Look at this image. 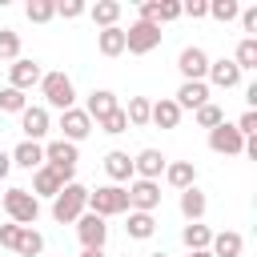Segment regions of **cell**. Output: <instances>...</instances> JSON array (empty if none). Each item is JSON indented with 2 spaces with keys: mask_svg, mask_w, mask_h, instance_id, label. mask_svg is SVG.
I'll use <instances>...</instances> for the list:
<instances>
[{
  "mask_svg": "<svg viewBox=\"0 0 257 257\" xmlns=\"http://www.w3.org/2000/svg\"><path fill=\"white\" fill-rule=\"evenodd\" d=\"M80 213H88V189L76 185V181H68V185L52 197V217H56L60 225H76Z\"/></svg>",
  "mask_w": 257,
  "mask_h": 257,
  "instance_id": "6da1fadb",
  "label": "cell"
},
{
  "mask_svg": "<svg viewBox=\"0 0 257 257\" xmlns=\"http://www.w3.org/2000/svg\"><path fill=\"white\" fill-rule=\"evenodd\" d=\"M88 213H96V217H120V213H128V193H124V185L88 189Z\"/></svg>",
  "mask_w": 257,
  "mask_h": 257,
  "instance_id": "7a4b0ae2",
  "label": "cell"
},
{
  "mask_svg": "<svg viewBox=\"0 0 257 257\" xmlns=\"http://www.w3.org/2000/svg\"><path fill=\"white\" fill-rule=\"evenodd\" d=\"M4 213H8V221L12 225H36V217H40V201L28 193V189H4Z\"/></svg>",
  "mask_w": 257,
  "mask_h": 257,
  "instance_id": "3957f363",
  "label": "cell"
},
{
  "mask_svg": "<svg viewBox=\"0 0 257 257\" xmlns=\"http://www.w3.org/2000/svg\"><path fill=\"white\" fill-rule=\"evenodd\" d=\"M40 92L52 108H76V88H72V76L68 72H44L40 76Z\"/></svg>",
  "mask_w": 257,
  "mask_h": 257,
  "instance_id": "277c9868",
  "label": "cell"
},
{
  "mask_svg": "<svg viewBox=\"0 0 257 257\" xmlns=\"http://www.w3.org/2000/svg\"><path fill=\"white\" fill-rule=\"evenodd\" d=\"M76 161H80V153H76V145H68V141H60V137L44 145V165H48V169H52V173H56V177H60L64 185L72 181V173H76Z\"/></svg>",
  "mask_w": 257,
  "mask_h": 257,
  "instance_id": "5b68a950",
  "label": "cell"
},
{
  "mask_svg": "<svg viewBox=\"0 0 257 257\" xmlns=\"http://www.w3.org/2000/svg\"><path fill=\"white\" fill-rule=\"evenodd\" d=\"M153 48H161V28H157V24L137 20V24L124 28V52H133V56H149Z\"/></svg>",
  "mask_w": 257,
  "mask_h": 257,
  "instance_id": "8992f818",
  "label": "cell"
},
{
  "mask_svg": "<svg viewBox=\"0 0 257 257\" xmlns=\"http://www.w3.org/2000/svg\"><path fill=\"white\" fill-rule=\"evenodd\" d=\"M128 213H153L157 205H161V185L157 181H128Z\"/></svg>",
  "mask_w": 257,
  "mask_h": 257,
  "instance_id": "52a82bcc",
  "label": "cell"
},
{
  "mask_svg": "<svg viewBox=\"0 0 257 257\" xmlns=\"http://www.w3.org/2000/svg\"><path fill=\"white\" fill-rule=\"evenodd\" d=\"M209 149L221 153V157H241V153H245V137H241L229 120H221L217 128H209Z\"/></svg>",
  "mask_w": 257,
  "mask_h": 257,
  "instance_id": "ba28073f",
  "label": "cell"
},
{
  "mask_svg": "<svg viewBox=\"0 0 257 257\" xmlns=\"http://www.w3.org/2000/svg\"><path fill=\"white\" fill-rule=\"evenodd\" d=\"M76 237H80L84 249H104V241H108V225H104V217H96V213H80V217H76Z\"/></svg>",
  "mask_w": 257,
  "mask_h": 257,
  "instance_id": "9c48e42d",
  "label": "cell"
},
{
  "mask_svg": "<svg viewBox=\"0 0 257 257\" xmlns=\"http://www.w3.org/2000/svg\"><path fill=\"white\" fill-rule=\"evenodd\" d=\"M20 128H24V141H44L48 137V128H52V116H48V108L44 104H28L24 112H20Z\"/></svg>",
  "mask_w": 257,
  "mask_h": 257,
  "instance_id": "30bf717a",
  "label": "cell"
},
{
  "mask_svg": "<svg viewBox=\"0 0 257 257\" xmlns=\"http://www.w3.org/2000/svg\"><path fill=\"white\" fill-rule=\"evenodd\" d=\"M40 76H44L40 60H28V56H20V60H12V68H8V88H20V92H28L32 84H40Z\"/></svg>",
  "mask_w": 257,
  "mask_h": 257,
  "instance_id": "8fae6325",
  "label": "cell"
},
{
  "mask_svg": "<svg viewBox=\"0 0 257 257\" xmlns=\"http://www.w3.org/2000/svg\"><path fill=\"white\" fill-rule=\"evenodd\" d=\"M60 141H68V145H80L88 133H92V120H88V112L84 108H64L60 112Z\"/></svg>",
  "mask_w": 257,
  "mask_h": 257,
  "instance_id": "7c38bea8",
  "label": "cell"
},
{
  "mask_svg": "<svg viewBox=\"0 0 257 257\" xmlns=\"http://www.w3.org/2000/svg\"><path fill=\"white\" fill-rule=\"evenodd\" d=\"M165 153L161 149H141L137 157H133V177H141V181H161L165 177Z\"/></svg>",
  "mask_w": 257,
  "mask_h": 257,
  "instance_id": "4fadbf2b",
  "label": "cell"
},
{
  "mask_svg": "<svg viewBox=\"0 0 257 257\" xmlns=\"http://www.w3.org/2000/svg\"><path fill=\"white\" fill-rule=\"evenodd\" d=\"M177 68H181V76H185V80H205V72H209V52H205V48H197V44H189V48H181Z\"/></svg>",
  "mask_w": 257,
  "mask_h": 257,
  "instance_id": "5bb4252c",
  "label": "cell"
},
{
  "mask_svg": "<svg viewBox=\"0 0 257 257\" xmlns=\"http://www.w3.org/2000/svg\"><path fill=\"white\" fill-rule=\"evenodd\" d=\"M173 100H177V108H181V112H185V108H193V112H197L201 104H209V84H205V80H181V88H177V96H173Z\"/></svg>",
  "mask_w": 257,
  "mask_h": 257,
  "instance_id": "9a60e30c",
  "label": "cell"
},
{
  "mask_svg": "<svg viewBox=\"0 0 257 257\" xmlns=\"http://www.w3.org/2000/svg\"><path fill=\"white\" fill-rule=\"evenodd\" d=\"M120 104H116V92H108V88H92L88 92V104H84V112H88V120H104L108 112H116Z\"/></svg>",
  "mask_w": 257,
  "mask_h": 257,
  "instance_id": "2e32d148",
  "label": "cell"
},
{
  "mask_svg": "<svg viewBox=\"0 0 257 257\" xmlns=\"http://www.w3.org/2000/svg\"><path fill=\"white\" fill-rule=\"evenodd\" d=\"M8 157H12V165H16V169L36 173V169L44 165V145H36V141H20V145H16Z\"/></svg>",
  "mask_w": 257,
  "mask_h": 257,
  "instance_id": "e0dca14e",
  "label": "cell"
},
{
  "mask_svg": "<svg viewBox=\"0 0 257 257\" xmlns=\"http://www.w3.org/2000/svg\"><path fill=\"white\" fill-rule=\"evenodd\" d=\"M205 76H209L217 88H237V84H241V68H237L233 60H225V56H221V60H209V72H205Z\"/></svg>",
  "mask_w": 257,
  "mask_h": 257,
  "instance_id": "ac0fdd59",
  "label": "cell"
},
{
  "mask_svg": "<svg viewBox=\"0 0 257 257\" xmlns=\"http://www.w3.org/2000/svg\"><path fill=\"white\" fill-rule=\"evenodd\" d=\"M149 120H153L157 128H177V124H181V108H177V100H173V96H161V100H153V108H149Z\"/></svg>",
  "mask_w": 257,
  "mask_h": 257,
  "instance_id": "d6986e66",
  "label": "cell"
},
{
  "mask_svg": "<svg viewBox=\"0 0 257 257\" xmlns=\"http://www.w3.org/2000/svg\"><path fill=\"white\" fill-rule=\"evenodd\" d=\"M104 173L112 177V185H124V181H133V157H128V153H120V149L104 153Z\"/></svg>",
  "mask_w": 257,
  "mask_h": 257,
  "instance_id": "ffe728a7",
  "label": "cell"
},
{
  "mask_svg": "<svg viewBox=\"0 0 257 257\" xmlns=\"http://www.w3.org/2000/svg\"><path fill=\"white\" fill-rule=\"evenodd\" d=\"M165 181L185 193V189L197 185V165H193V161H173V165H165Z\"/></svg>",
  "mask_w": 257,
  "mask_h": 257,
  "instance_id": "44dd1931",
  "label": "cell"
},
{
  "mask_svg": "<svg viewBox=\"0 0 257 257\" xmlns=\"http://www.w3.org/2000/svg\"><path fill=\"white\" fill-rule=\"evenodd\" d=\"M60 189H64V181H60V177H56L48 165H40V169L32 173V189H28V193H32L36 201H40V197H56Z\"/></svg>",
  "mask_w": 257,
  "mask_h": 257,
  "instance_id": "7402d4cb",
  "label": "cell"
},
{
  "mask_svg": "<svg viewBox=\"0 0 257 257\" xmlns=\"http://www.w3.org/2000/svg\"><path fill=\"white\" fill-rule=\"evenodd\" d=\"M241 249H245V237L233 233V229L213 233V241H209V253H213V257H241Z\"/></svg>",
  "mask_w": 257,
  "mask_h": 257,
  "instance_id": "603a6c76",
  "label": "cell"
},
{
  "mask_svg": "<svg viewBox=\"0 0 257 257\" xmlns=\"http://www.w3.org/2000/svg\"><path fill=\"white\" fill-rule=\"evenodd\" d=\"M205 209H209V201H205V193H201L197 185L181 193V217H185L189 225H193V221H201V217H205Z\"/></svg>",
  "mask_w": 257,
  "mask_h": 257,
  "instance_id": "cb8c5ba5",
  "label": "cell"
},
{
  "mask_svg": "<svg viewBox=\"0 0 257 257\" xmlns=\"http://www.w3.org/2000/svg\"><path fill=\"white\" fill-rule=\"evenodd\" d=\"M181 241H185V249H189V253H201V249H209L213 229H209V225H201V221H193V225H185V229H181Z\"/></svg>",
  "mask_w": 257,
  "mask_h": 257,
  "instance_id": "d4e9b609",
  "label": "cell"
},
{
  "mask_svg": "<svg viewBox=\"0 0 257 257\" xmlns=\"http://www.w3.org/2000/svg\"><path fill=\"white\" fill-rule=\"evenodd\" d=\"M88 16H92L96 28H116V20H120V4H116V0H96V4L88 8Z\"/></svg>",
  "mask_w": 257,
  "mask_h": 257,
  "instance_id": "484cf974",
  "label": "cell"
},
{
  "mask_svg": "<svg viewBox=\"0 0 257 257\" xmlns=\"http://www.w3.org/2000/svg\"><path fill=\"white\" fill-rule=\"evenodd\" d=\"M96 48H100V56H120L124 52V28L116 24V28H100L96 32Z\"/></svg>",
  "mask_w": 257,
  "mask_h": 257,
  "instance_id": "4316f807",
  "label": "cell"
},
{
  "mask_svg": "<svg viewBox=\"0 0 257 257\" xmlns=\"http://www.w3.org/2000/svg\"><path fill=\"white\" fill-rule=\"evenodd\" d=\"M16 253H20V257H40V253H44V237H40V229H32V225H20Z\"/></svg>",
  "mask_w": 257,
  "mask_h": 257,
  "instance_id": "83f0119b",
  "label": "cell"
},
{
  "mask_svg": "<svg viewBox=\"0 0 257 257\" xmlns=\"http://www.w3.org/2000/svg\"><path fill=\"white\" fill-rule=\"evenodd\" d=\"M124 229H128L133 241H149V237L157 233V217H153V213H128V225H124Z\"/></svg>",
  "mask_w": 257,
  "mask_h": 257,
  "instance_id": "f1b7e54d",
  "label": "cell"
},
{
  "mask_svg": "<svg viewBox=\"0 0 257 257\" xmlns=\"http://www.w3.org/2000/svg\"><path fill=\"white\" fill-rule=\"evenodd\" d=\"M233 64H237L241 72L257 68V36H245V40L237 44V52H233Z\"/></svg>",
  "mask_w": 257,
  "mask_h": 257,
  "instance_id": "f546056e",
  "label": "cell"
},
{
  "mask_svg": "<svg viewBox=\"0 0 257 257\" xmlns=\"http://www.w3.org/2000/svg\"><path fill=\"white\" fill-rule=\"evenodd\" d=\"M24 16H28L32 24H48V20L56 16V4H52V0H28V4H24Z\"/></svg>",
  "mask_w": 257,
  "mask_h": 257,
  "instance_id": "4dcf8cb0",
  "label": "cell"
},
{
  "mask_svg": "<svg viewBox=\"0 0 257 257\" xmlns=\"http://www.w3.org/2000/svg\"><path fill=\"white\" fill-rule=\"evenodd\" d=\"M149 108H153V100H149V96H128V104H124L128 124H149Z\"/></svg>",
  "mask_w": 257,
  "mask_h": 257,
  "instance_id": "1f68e13d",
  "label": "cell"
},
{
  "mask_svg": "<svg viewBox=\"0 0 257 257\" xmlns=\"http://www.w3.org/2000/svg\"><path fill=\"white\" fill-rule=\"evenodd\" d=\"M209 16L221 20V24H229V20L241 16V4H237V0H209Z\"/></svg>",
  "mask_w": 257,
  "mask_h": 257,
  "instance_id": "d6a6232c",
  "label": "cell"
},
{
  "mask_svg": "<svg viewBox=\"0 0 257 257\" xmlns=\"http://www.w3.org/2000/svg\"><path fill=\"white\" fill-rule=\"evenodd\" d=\"M28 108V96L20 88H0V112H24Z\"/></svg>",
  "mask_w": 257,
  "mask_h": 257,
  "instance_id": "836d02e7",
  "label": "cell"
},
{
  "mask_svg": "<svg viewBox=\"0 0 257 257\" xmlns=\"http://www.w3.org/2000/svg\"><path fill=\"white\" fill-rule=\"evenodd\" d=\"M0 60H20V32L0 28Z\"/></svg>",
  "mask_w": 257,
  "mask_h": 257,
  "instance_id": "e575fe53",
  "label": "cell"
},
{
  "mask_svg": "<svg viewBox=\"0 0 257 257\" xmlns=\"http://www.w3.org/2000/svg\"><path fill=\"white\" fill-rule=\"evenodd\" d=\"M221 120H225L221 104H213V100H209V104H201V108H197V124H201V128H217Z\"/></svg>",
  "mask_w": 257,
  "mask_h": 257,
  "instance_id": "d590c367",
  "label": "cell"
},
{
  "mask_svg": "<svg viewBox=\"0 0 257 257\" xmlns=\"http://www.w3.org/2000/svg\"><path fill=\"white\" fill-rule=\"evenodd\" d=\"M84 12H88L84 0H60V4H56V16H64V20H76V16H84Z\"/></svg>",
  "mask_w": 257,
  "mask_h": 257,
  "instance_id": "8d00e7d4",
  "label": "cell"
},
{
  "mask_svg": "<svg viewBox=\"0 0 257 257\" xmlns=\"http://www.w3.org/2000/svg\"><path fill=\"white\" fill-rule=\"evenodd\" d=\"M100 128H104V133H112V137H116V133H124V128H128V116H124V108L108 112V116L100 120Z\"/></svg>",
  "mask_w": 257,
  "mask_h": 257,
  "instance_id": "74e56055",
  "label": "cell"
},
{
  "mask_svg": "<svg viewBox=\"0 0 257 257\" xmlns=\"http://www.w3.org/2000/svg\"><path fill=\"white\" fill-rule=\"evenodd\" d=\"M233 128H237L241 137H257V108H245V112H241V120H237Z\"/></svg>",
  "mask_w": 257,
  "mask_h": 257,
  "instance_id": "f35d334b",
  "label": "cell"
},
{
  "mask_svg": "<svg viewBox=\"0 0 257 257\" xmlns=\"http://www.w3.org/2000/svg\"><path fill=\"white\" fill-rule=\"evenodd\" d=\"M141 20L161 28V0H145V4H141Z\"/></svg>",
  "mask_w": 257,
  "mask_h": 257,
  "instance_id": "ab89813d",
  "label": "cell"
},
{
  "mask_svg": "<svg viewBox=\"0 0 257 257\" xmlns=\"http://www.w3.org/2000/svg\"><path fill=\"white\" fill-rule=\"evenodd\" d=\"M181 16H193V20L209 16V0H185V4H181Z\"/></svg>",
  "mask_w": 257,
  "mask_h": 257,
  "instance_id": "60d3db41",
  "label": "cell"
},
{
  "mask_svg": "<svg viewBox=\"0 0 257 257\" xmlns=\"http://www.w3.org/2000/svg\"><path fill=\"white\" fill-rule=\"evenodd\" d=\"M16 237H20V225H0V249H16Z\"/></svg>",
  "mask_w": 257,
  "mask_h": 257,
  "instance_id": "b9f144b4",
  "label": "cell"
},
{
  "mask_svg": "<svg viewBox=\"0 0 257 257\" xmlns=\"http://www.w3.org/2000/svg\"><path fill=\"white\" fill-rule=\"evenodd\" d=\"M181 16V4L177 0H161V24H169V20H177Z\"/></svg>",
  "mask_w": 257,
  "mask_h": 257,
  "instance_id": "7bdbcfd3",
  "label": "cell"
},
{
  "mask_svg": "<svg viewBox=\"0 0 257 257\" xmlns=\"http://www.w3.org/2000/svg\"><path fill=\"white\" fill-rule=\"evenodd\" d=\"M241 28H245V32H257V4L241 12Z\"/></svg>",
  "mask_w": 257,
  "mask_h": 257,
  "instance_id": "ee69618b",
  "label": "cell"
},
{
  "mask_svg": "<svg viewBox=\"0 0 257 257\" xmlns=\"http://www.w3.org/2000/svg\"><path fill=\"white\" fill-rule=\"evenodd\" d=\"M8 173H12V157H8V153H4V149H0V181H4V177H8Z\"/></svg>",
  "mask_w": 257,
  "mask_h": 257,
  "instance_id": "f6af8a7d",
  "label": "cell"
},
{
  "mask_svg": "<svg viewBox=\"0 0 257 257\" xmlns=\"http://www.w3.org/2000/svg\"><path fill=\"white\" fill-rule=\"evenodd\" d=\"M245 100H249V108H257V84H249V88H245Z\"/></svg>",
  "mask_w": 257,
  "mask_h": 257,
  "instance_id": "bcb514c9",
  "label": "cell"
},
{
  "mask_svg": "<svg viewBox=\"0 0 257 257\" xmlns=\"http://www.w3.org/2000/svg\"><path fill=\"white\" fill-rule=\"evenodd\" d=\"M80 257H104V249H80Z\"/></svg>",
  "mask_w": 257,
  "mask_h": 257,
  "instance_id": "7dc6e473",
  "label": "cell"
},
{
  "mask_svg": "<svg viewBox=\"0 0 257 257\" xmlns=\"http://www.w3.org/2000/svg\"><path fill=\"white\" fill-rule=\"evenodd\" d=\"M189 257H213V253H209V249H201V253H189Z\"/></svg>",
  "mask_w": 257,
  "mask_h": 257,
  "instance_id": "c3c4849f",
  "label": "cell"
},
{
  "mask_svg": "<svg viewBox=\"0 0 257 257\" xmlns=\"http://www.w3.org/2000/svg\"><path fill=\"white\" fill-rule=\"evenodd\" d=\"M149 257H169V253H149Z\"/></svg>",
  "mask_w": 257,
  "mask_h": 257,
  "instance_id": "681fc988",
  "label": "cell"
},
{
  "mask_svg": "<svg viewBox=\"0 0 257 257\" xmlns=\"http://www.w3.org/2000/svg\"><path fill=\"white\" fill-rule=\"evenodd\" d=\"M124 257H128V253H124Z\"/></svg>",
  "mask_w": 257,
  "mask_h": 257,
  "instance_id": "f907efd6",
  "label": "cell"
}]
</instances>
